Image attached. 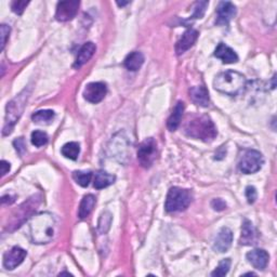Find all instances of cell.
<instances>
[{"label": "cell", "instance_id": "obj_24", "mask_svg": "<svg viewBox=\"0 0 277 277\" xmlns=\"http://www.w3.org/2000/svg\"><path fill=\"white\" fill-rule=\"evenodd\" d=\"M61 152H62V155H63L64 157L71 160H76L80 153V145L77 142H69V143H66L65 145H63Z\"/></svg>", "mask_w": 277, "mask_h": 277}, {"label": "cell", "instance_id": "obj_19", "mask_svg": "<svg viewBox=\"0 0 277 277\" xmlns=\"http://www.w3.org/2000/svg\"><path fill=\"white\" fill-rule=\"evenodd\" d=\"M184 109H185V106L182 101H179L175 104L174 109L170 115V117L168 118V121H167V127L170 131H175L178 129V127L180 126L181 120H182V116L184 113Z\"/></svg>", "mask_w": 277, "mask_h": 277}, {"label": "cell", "instance_id": "obj_13", "mask_svg": "<svg viewBox=\"0 0 277 277\" xmlns=\"http://www.w3.org/2000/svg\"><path fill=\"white\" fill-rule=\"evenodd\" d=\"M199 33L194 30V29H189L183 35L182 37L179 39V41L175 44V52L178 56H181L185 51L189 50L191 47H193V44L196 42L198 38Z\"/></svg>", "mask_w": 277, "mask_h": 277}, {"label": "cell", "instance_id": "obj_25", "mask_svg": "<svg viewBox=\"0 0 277 277\" xmlns=\"http://www.w3.org/2000/svg\"><path fill=\"white\" fill-rule=\"evenodd\" d=\"M113 221V216L110 211H104L99 219V224H97V230L100 234H106L111 229V224Z\"/></svg>", "mask_w": 277, "mask_h": 277}, {"label": "cell", "instance_id": "obj_9", "mask_svg": "<svg viewBox=\"0 0 277 277\" xmlns=\"http://www.w3.org/2000/svg\"><path fill=\"white\" fill-rule=\"evenodd\" d=\"M107 93V87L104 83H90L84 90V97L88 102L96 104L100 103Z\"/></svg>", "mask_w": 277, "mask_h": 277}, {"label": "cell", "instance_id": "obj_31", "mask_svg": "<svg viewBox=\"0 0 277 277\" xmlns=\"http://www.w3.org/2000/svg\"><path fill=\"white\" fill-rule=\"evenodd\" d=\"M0 32H2V50H4L7 40L9 38V35H10V32H11L10 26L3 24L2 28H0Z\"/></svg>", "mask_w": 277, "mask_h": 277}, {"label": "cell", "instance_id": "obj_23", "mask_svg": "<svg viewBox=\"0 0 277 277\" xmlns=\"http://www.w3.org/2000/svg\"><path fill=\"white\" fill-rule=\"evenodd\" d=\"M56 117V113L51 110H41L33 114L32 119L36 123L50 124Z\"/></svg>", "mask_w": 277, "mask_h": 277}, {"label": "cell", "instance_id": "obj_20", "mask_svg": "<svg viewBox=\"0 0 277 277\" xmlns=\"http://www.w3.org/2000/svg\"><path fill=\"white\" fill-rule=\"evenodd\" d=\"M143 63H144V56L139 51H133L129 53L123 61L124 67L131 71H137L138 69H140Z\"/></svg>", "mask_w": 277, "mask_h": 277}, {"label": "cell", "instance_id": "obj_3", "mask_svg": "<svg viewBox=\"0 0 277 277\" xmlns=\"http://www.w3.org/2000/svg\"><path fill=\"white\" fill-rule=\"evenodd\" d=\"M247 85V80L243 74L236 70H225L218 74L213 80V87L217 91L235 96L242 93Z\"/></svg>", "mask_w": 277, "mask_h": 277}, {"label": "cell", "instance_id": "obj_37", "mask_svg": "<svg viewBox=\"0 0 277 277\" xmlns=\"http://www.w3.org/2000/svg\"><path fill=\"white\" fill-rule=\"evenodd\" d=\"M60 275H70V274H69V273H66V272H65V273H61Z\"/></svg>", "mask_w": 277, "mask_h": 277}, {"label": "cell", "instance_id": "obj_7", "mask_svg": "<svg viewBox=\"0 0 277 277\" xmlns=\"http://www.w3.org/2000/svg\"><path fill=\"white\" fill-rule=\"evenodd\" d=\"M157 143L153 138H148L143 141L138 148V159L142 167L149 168L154 164L157 157Z\"/></svg>", "mask_w": 277, "mask_h": 277}, {"label": "cell", "instance_id": "obj_35", "mask_svg": "<svg viewBox=\"0 0 277 277\" xmlns=\"http://www.w3.org/2000/svg\"><path fill=\"white\" fill-rule=\"evenodd\" d=\"M10 164H9L8 162H6V160H2V177L6 175L9 171H10Z\"/></svg>", "mask_w": 277, "mask_h": 277}, {"label": "cell", "instance_id": "obj_1", "mask_svg": "<svg viewBox=\"0 0 277 277\" xmlns=\"http://www.w3.org/2000/svg\"><path fill=\"white\" fill-rule=\"evenodd\" d=\"M29 237L33 244H49L58 235L59 223L50 212H40L33 216L29 223Z\"/></svg>", "mask_w": 277, "mask_h": 277}, {"label": "cell", "instance_id": "obj_22", "mask_svg": "<svg viewBox=\"0 0 277 277\" xmlns=\"http://www.w3.org/2000/svg\"><path fill=\"white\" fill-rule=\"evenodd\" d=\"M115 180H116V177L114 174L100 170V171H97L94 175L93 186H94V189H96V190H102V189H105V187H107V186L114 184Z\"/></svg>", "mask_w": 277, "mask_h": 277}, {"label": "cell", "instance_id": "obj_2", "mask_svg": "<svg viewBox=\"0 0 277 277\" xmlns=\"http://www.w3.org/2000/svg\"><path fill=\"white\" fill-rule=\"evenodd\" d=\"M184 133L187 137L196 140L211 142L216 139L218 131L209 116L195 115L185 122Z\"/></svg>", "mask_w": 277, "mask_h": 277}, {"label": "cell", "instance_id": "obj_26", "mask_svg": "<svg viewBox=\"0 0 277 277\" xmlns=\"http://www.w3.org/2000/svg\"><path fill=\"white\" fill-rule=\"evenodd\" d=\"M73 179L77 184L83 187H87L91 182L92 172L90 171H75L73 173Z\"/></svg>", "mask_w": 277, "mask_h": 277}, {"label": "cell", "instance_id": "obj_6", "mask_svg": "<svg viewBox=\"0 0 277 277\" xmlns=\"http://www.w3.org/2000/svg\"><path fill=\"white\" fill-rule=\"evenodd\" d=\"M264 163L263 156L260 152L255 149H248L245 152L239 162V170L245 174L256 173L260 170Z\"/></svg>", "mask_w": 277, "mask_h": 277}, {"label": "cell", "instance_id": "obj_18", "mask_svg": "<svg viewBox=\"0 0 277 277\" xmlns=\"http://www.w3.org/2000/svg\"><path fill=\"white\" fill-rule=\"evenodd\" d=\"M256 242H257V232H256V229L254 228L251 222H250L247 219H245L244 222H243L242 236H240L239 243H240V245L250 246V245H255Z\"/></svg>", "mask_w": 277, "mask_h": 277}, {"label": "cell", "instance_id": "obj_14", "mask_svg": "<svg viewBox=\"0 0 277 277\" xmlns=\"http://www.w3.org/2000/svg\"><path fill=\"white\" fill-rule=\"evenodd\" d=\"M247 260L257 270H264L270 260V256L263 249H254L247 254Z\"/></svg>", "mask_w": 277, "mask_h": 277}, {"label": "cell", "instance_id": "obj_11", "mask_svg": "<svg viewBox=\"0 0 277 277\" xmlns=\"http://www.w3.org/2000/svg\"><path fill=\"white\" fill-rule=\"evenodd\" d=\"M236 15V7L230 2H222L217 9V25L226 26Z\"/></svg>", "mask_w": 277, "mask_h": 277}, {"label": "cell", "instance_id": "obj_5", "mask_svg": "<svg viewBox=\"0 0 277 277\" xmlns=\"http://www.w3.org/2000/svg\"><path fill=\"white\" fill-rule=\"evenodd\" d=\"M192 193L181 187H171L168 192L165 208L167 212L184 211L192 203Z\"/></svg>", "mask_w": 277, "mask_h": 277}, {"label": "cell", "instance_id": "obj_15", "mask_svg": "<svg viewBox=\"0 0 277 277\" xmlns=\"http://www.w3.org/2000/svg\"><path fill=\"white\" fill-rule=\"evenodd\" d=\"M214 57L220 59L224 64H233L238 61L236 52L223 42L219 43L216 50H214Z\"/></svg>", "mask_w": 277, "mask_h": 277}, {"label": "cell", "instance_id": "obj_36", "mask_svg": "<svg viewBox=\"0 0 277 277\" xmlns=\"http://www.w3.org/2000/svg\"><path fill=\"white\" fill-rule=\"evenodd\" d=\"M128 4H130L129 2H126V3H119V2H117V5L119 6V7H123V6H126V5H128Z\"/></svg>", "mask_w": 277, "mask_h": 277}, {"label": "cell", "instance_id": "obj_30", "mask_svg": "<svg viewBox=\"0 0 277 277\" xmlns=\"http://www.w3.org/2000/svg\"><path fill=\"white\" fill-rule=\"evenodd\" d=\"M29 4L30 2H25V0H15V2L11 4V9L15 14L21 15L24 12L26 7L29 6Z\"/></svg>", "mask_w": 277, "mask_h": 277}, {"label": "cell", "instance_id": "obj_32", "mask_svg": "<svg viewBox=\"0 0 277 277\" xmlns=\"http://www.w3.org/2000/svg\"><path fill=\"white\" fill-rule=\"evenodd\" d=\"M246 197L249 204H254L257 199V191L254 186H247L246 187Z\"/></svg>", "mask_w": 277, "mask_h": 277}, {"label": "cell", "instance_id": "obj_33", "mask_svg": "<svg viewBox=\"0 0 277 277\" xmlns=\"http://www.w3.org/2000/svg\"><path fill=\"white\" fill-rule=\"evenodd\" d=\"M13 145L15 147V149L17 150V153H19L21 156L24 154V152L26 150V145H25V142L23 140V138H19L16 139L14 142H13Z\"/></svg>", "mask_w": 277, "mask_h": 277}, {"label": "cell", "instance_id": "obj_21", "mask_svg": "<svg viewBox=\"0 0 277 277\" xmlns=\"http://www.w3.org/2000/svg\"><path fill=\"white\" fill-rule=\"evenodd\" d=\"M96 203V198L94 197L93 195L89 194L84 196V198L79 205V210H78V217L79 219H86L87 217H89V214H90L95 206Z\"/></svg>", "mask_w": 277, "mask_h": 277}, {"label": "cell", "instance_id": "obj_16", "mask_svg": "<svg viewBox=\"0 0 277 277\" xmlns=\"http://www.w3.org/2000/svg\"><path fill=\"white\" fill-rule=\"evenodd\" d=\"M95 50H96V47L93 42H91V41L86 42L84 46L80 48V50L78 52L74 67L80 68L82 66H84L87 62L93 57V55L95 53Z\"/></svg>", "mask_w": 277, "mask_h": 277}, {"label": "cell", "instance_id": "obj_8", "mask_svg": "<svg viewBox=\"0 0 277 277\" xmlns=\"http://www.w3.org/2000/svg\"><path fill=\"white\" fill-rule=\"evenodd\" d=\"M80 3L77 0H67V2H60L57 7L56 19L59 22H68L73 20L78 13Z\"/></svg>", "mask_w": 277, "mask_h": 277}, {"label": "cell", "instance_id": "obj_4", "mask_svg": "<svg viewBox=\"0 0 277 277\" xmlns=\"http://www.w3.org/2000/svg\"><path fill=\"white\" fill-rule=\"evenodd\" d=\"M30 96V91L28 89L23 90L19 95H16L12 101H10L7 105L6 109V119H5V127H4V136L10 135L12 132L15 123L20 119L22 116L26 102Z\"/></svg>", "mask_w": 277, "mask_h": 277}, {"label": "cell", "instance_id": "obj_29", "mask_svg": "<svg viewBox=\"0 0 277 277\" xmlns=\"http://www.w3.org/2000/svg\"><path fill=\"white\" fill-rule=\"evenodd\" d=\"M208 6L207 2H199L196 4L195 7V12L194 14L191 16L190 20H196V19H202L205 14V11H206V8Z\"/></svg>", "mask_w": 277, "mask_h": 277}, {"label": "cell", "instance_id": "obj_27", "mask_svg": "<svg viewBox=\"0 0 277 277\" xmlns=\"http://www.w3.org/2000/svg\"><path fill=\"white\" fill-rule=\"evenodd\" d=\"M231 269V259H223V260L219 263V265L216 267L211 273V276L213 277H223L225 276Z\"/></svg>", "mask_w": 277, "mask_h": 277}, {"label": "cell", "instance_id": "obj_10", "mask_svg": "<svg viewBox=\"0 0 277 277\" xmlns=\"http://www.w3.org/2000/svg\"><path fill=\"white\" fill-rule=\"evenodd\" d=\"M28 256L26 250L22 249L21 247H13L5 254L4 256V266L7 270H14L15 267L19 266L24 259Z\"/></svg>", "mask_w": 277, "mask_h": 277}, {"label": "cell", "instance_id": "obj_12", "mask_svg": "<svg viewBox=\"0 0 277 277\" xmlns=\"http://www.w3.org/2000/svg\"><path fill=\"white\" fill-rule=\"evenodd\" d=\"M233 242V233L229 228H222L214 238L213 249L218 253H226Z\"/></svg>", "mask_w": 277, "mask_h": 277}, {"label": "cell", "instance_id": "obj_28", "mask_svg": "<svg viewBox=\"0 0 277 277\" xmlns=\"http://www.w3.org/2000/svg\"><path fill=\"white\" fill-rule=\"evenodd\" d=\"M32 143L36 147H41L48 143V136L46 132L36 130L32 133Z\"/></svg>", "mask_w": 277, "mask_h": 277}, {"label": "cell", "instance_id": "obj_34", "mask_svg": "<svg viewBox=\"0 0 277 277\" xmlns=\"http://www.w3.org/2000/svg\"><path fill=\"white\" fill-rule=\"evenodd\" d=\"M211 206H212V208L214 210L222 211V210H224L226 208V203L223 199H221V198H216V199L212 200Z\"/></svg>", "mask_w": 277, "mask_h": 277}, {"label": "cell", "instance_id": "obj_17", "mask_svg": "<svg viewBox=\"0 0 277 277\" xmlns=\"http://www.w3.org/2000/svg\"><path fill=\"white\" fill-rule=\"evenodd\" d=\"M190 96L192 101L203 107H207L210 103V97L207 88L205 86H196L190 89Z\"/></svg>", "mask_w": 277, "mask_h": 277}]
</instances>
